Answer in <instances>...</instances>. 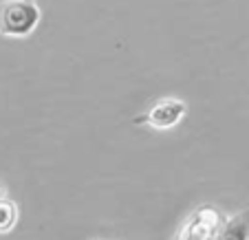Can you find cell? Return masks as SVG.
Listing matches in <instances>:
<instances>
[{
  "label": "cell",
  "mask_w": 249,
  "mask_h": 240,
  "mask_svg": "<svg viewBox=\"0 0 249 240\" xmlns=\"http://www.w3.org/2000/svg\"><path fill=\"white\" fill-rule=\"evenodd\" d=\"M42 20L38 0H0V35L29 38Z\"/></svg>",
  "instance_id": "cell-1"
},
{
  "label": "cell",
  "mask_w": 249,
  "mask_h": 240,
  "mask_svg": "<svg viewBox=\"0 0 249 240\" xmlns=\"http://www.w3.org/2000/svg\"><path fill=\"white\" fill-rule=\"evenodd\" d=\"M223 223H225V216L218 207L198 205L179 229L177 240H218Z\"/></svg>",
  "instance_id": "cell-2"
},
{
  "label": "cell",
  "mask_w": 249,
  "mask_h": 240,
  "mask_svg": "<svg viewBox=\"0 0 249 240\" xmlns=\"http://www.w3.org/2000/svg\"><path fill=\"white\" fill-rule=\"evenodd\" d=\"M188 115V104L179 97H161L146 110L143 115L135 117V123L150 126L152 130H172Z\"/></svg>",
  "instance_id": "cell-3"
},
{
  "label": "cell",
  "mask_w": 249,
  "mask_h": 240,
  "mask_svg": "<svg viewBox=\"0 0 249 240\" xmlns=\"http://www.w3.org/2000/svg\"><path fill=\"white\" fill-rule=\"evenodd\" d=\"M218 240H249V212H238L225 218Z\"/></svg>",
  "instance_id": "cell-4"
},
{
  "label": "cell",
  "mask_w": 249,
  "mask_h": 240,
  "mask_svg": "<svg viewBox=\"0 0 249 240\" xmlns=\"http://www.w3.org/2000/svg\"><path fill=\"white\" fill-rule=\"evenodd\" d=\"M20 209L11 198L0 196V234H9L16 225H18Z\"/></svg>",
  "instance_id": "cell-5"
},
{
  "label": "cell",
  "mask_w": 249,
  "mask_h": 240,
  "mask_svg": "<svg viewBox=\"0 0 249 240\" xmlns=\"http://www.w3.org/2000/svg\"><path fill=\"white\" fill-rule=\"evenodd\" d=\"M0 196H2V188H0Z\"/></svg>",
  "instance_id": "cell-6"
}]
</instances>
